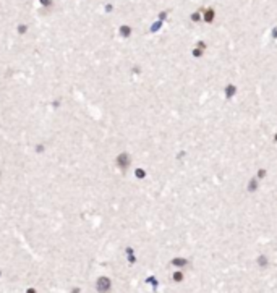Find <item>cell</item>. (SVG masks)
Segmentation results:
<instances>
[{
	"label": "cell",
	"mask_w": 277,
	"mask_h": 293,
	"mask_svg": "<svg viewBox=\"0 0 277 293\" xmlns=\"http://www.w3.org/2000/svg\"><path fill=\"white\" fill-rule=\"evenodd\" d=\"M110 288H112V282H110L109 277H105V275L99 277L97 282H96V290L99 293H109Z\"/></svg>",
	"instance_id": "6da1fadb"
},
{
	"label": "cell",
	"mask_w": 277,
	"mask_h": 293,
	"mask_svg": "<svg viewBox=\"0 0 277 293\" xmlns=\"http://www.w3.org/2000/svg\"><path fill=\"white\" fill-rule=\"evenodd\" d=\"M128 164H130V161H128V156H126V154H122V156L117 157V165H118L122 170H125Z\"/></svg>",
	"instance_id": "7a4b0ae2"
},
{
	"label": "cell",
	"mask_w": 277,
	"mask_h": 293,
	"mask_svg": "<svg viewBox=\"0 0 277 293\" xmlns=\"http://www.w3.org/2000/svg\"><path fill=\"white\" fill-rule=\"evenodd\" d=\"M26 293H36V290H34V288H29V290H28V292H26Z\"/></svg>",
	"instance_id": "3957f363"
},
{
	"label": "cell",
	"mask_w": 277,
	"mask_h": 293,
	"mask_svg": "<svg viewBox=\"0 0 277 293\" xmlns=\"http://www.w3.org/2000/svg\"><path fill=\"white\" fill-rule=\"evenodd\" d=\"M73 293H80V288H73Z\"/></svg>",
	"instance_id": "277c9868"
},
{
	"label": "cell",
	"mask_w": 277,
	"mask_h": 293,
	"mask_svg": "<svg viewBox=\"0 0 277 293\" xmlns=\"http://www.w3.org/2000/svg\"><path fill=\"white\" fill-rule=\"evenodd\" d=\"M0 275H2V272H0Z\"/></svg>",
	"instance_id": "5b68a950"
}]
</instances>
